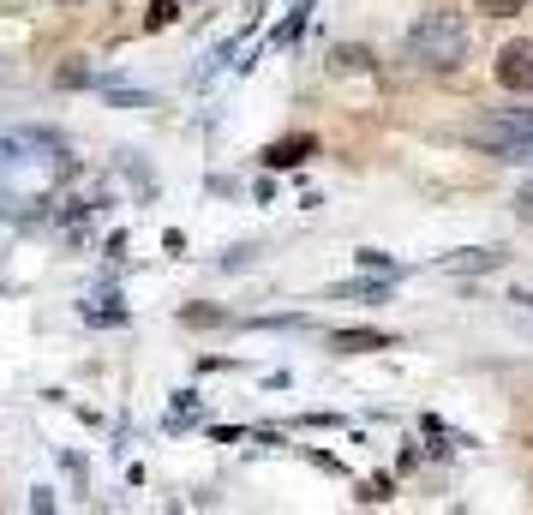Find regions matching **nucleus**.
Returning <instances> with one entry per match:
<instances>
[{
    "label": "nucleus",
    "mask_w": 533,
    "mask_h": 515,
    "mask_svg": "<svg viewBox=\"0 0 533 515\" xmlns=\"http://www.w3.org/2000/svg\"><path fill=\"white\" fill-rule=\"evenodd\" d=\"M330 348L336 354H372V348H384V336H372V330H336Z\"/></svg>",
    "instance_id": "4"
},
{
    "label": "nucleus",
    "mask_w": 533,
    "mask_h": 515,
    "mask_svg": "<svg viewBox=\"0 0 533 515\" xmlns=\"http://www.w3.org/2000/svg\"><path fill=\"white\" fill-rule=\"evenodd\" d=\"M60 6H72V0H60Z\"/></svg>",
    "instance_id": "10"
},
{
    "label": "nucleus",
    "mask_w": 533,
    "mask_h": 515,
    "mask_svg": "<svg viewBox=\"0 0 533 515\" xmlns=\"http://www.w3.org/2000/svg\"><path fill=\"white\" fill-rule=\"evenodd\" d=\"M336 66H342V72H366L372 54H366V48H336Z\"/></svg>",
    "instance_id": "6"
},
{
    "label": "nucleus",
    "mask_w": 533,
    "mask_h": 515,
    "mask_svg": "<svg viewBox=\"0 0 533 515\" xmlns=\"http://www.w3.org/2000/svg\"><path fill=\"white\" fill-rule=\"evenodd\" d=\"M306 150H312V138H282V144L264 150V162L270 168H294V162H306Z\"/></svg>",
    "instance_id": "3"
},
{
    "label": "nucleus",
    "mask_w": 533,
    "mask_h": 515,
    "mask_svg": "<svg viewBox=\"0 0 533 515\" xmlns=\"http://www.w3.org/2000/svg\"><path fill=\"white\" fill-rule=\"evenodd\" d=\"M498 84L516 90V96H528L533 90V42H510V48L498 54Z\"/></svg>",
    "instance_id": "2"
},
{
    "label": "nucleus",
    "mask_w": 533,
    "mask_h": 515,
    "mask_svg": "<svg viewBox=\"0 0 533 515\" xmlns=\"http://www.w3.org/2000/svg\"><path fill=\"white\" fill-rule=\"evenodd\" d=\"M174 18H180V6H174V0H156V6H150V18H144V24H150V30H168V24H174Z\"/></svg>",
    "instance_id": "7"
},
{
    "label": "nucleus",
    "mask_w": 533,
    "mask_h": 515,
    "mask_svg": "<svg viewBox=\"0 0 533 515\" xmlns=\"http://www.w3.org/2000/svg\"><path fill=\"white\" fill-rule=\"evenodd\" d=\"M186 324L204 330V324H222V312H210V306H186Z\"/></svg>",
    "instance_id": "9"
},
{
    "label": "nucleus",
    "mask_w": 533,
    "mask_h": 515,
    "mask_svg": "<svg viewBox=\"0 0 533 515\" xmlns=\"http://www.w3.org/2000/svg\"><path fill=\"white\" fill-rule=\"evenodd\" d=\"M414 54H420L426 66H438V72L462 66V60H468V18L450 12V6H432V12L414 24Z\"/></svg>",
    "instance_id": "1"
},
{
    "label": "nucleus",
    "mask_w": 533,
    "mask_h": 515,
    "mask_svg": "<svg viewBox=\"0 0 533 515\" xmlns=\"http://www.w3.org/2000/svg\"><path fill=\"white\" fill-rule=\"evenodd\" d=\"M60 84H66V90H78V84H90V66H60Z\"/></svg>",
    "instance_id": "8"
},
{
    "label": "nucleus",
    "mask_w": 533,
    "mask_h": 515,
    "mask_svg": "<svg viewBox=\"0 0 533 515\" xmlns=\"http://www.w3.org/2000/svg\"><path fill=\"white\" fill-rule=\"evenodd\" d=\"M486 18H516V12H528V0H474Z\"/></svg>",
    "instance_id": "5"
}]
</instances>
